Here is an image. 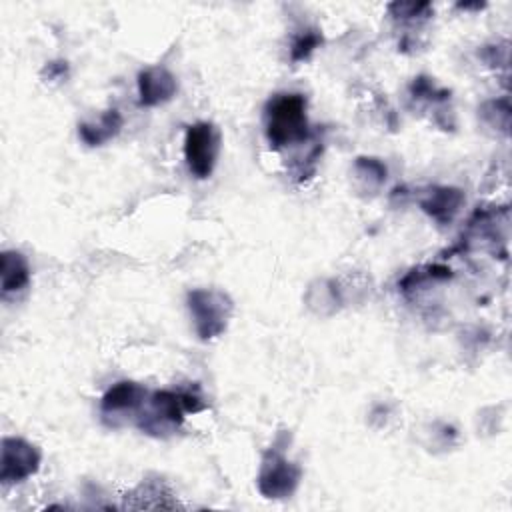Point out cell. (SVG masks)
Here are the masks:
<instances>
[{
	"mask_svg": "<svg viewBox=\"0 0 512 512\" xmlns=\"http://www.w3.org/2000/svg\"><path fill=\"white\" fill-rule=\"evenodd\" d=\"M264 130L270 146L282 150L308 138L306 98L298 92L276 94L264 108Z\"/></svg>",
	"mask_w": 512,
	"mask_h": 512,
	"instance_id": "2",
	"label": "cell"
},
{
	"mask_svg": "<svg viewBox=\"0 0 512 512\" xmlns=\"http://www.w3.org/2000/svg\"><path fill=\"white\" fill-rule=\"evenodd\" d=\"M146 396H148L146 388L138 382H132V380L116 382L114 386H110L106 390V394L100 400L102 416L106 420L108 418L114 420V418H122L126 414H136L142 408Z\"/></svg>",
	"mask_w": 512,
	"mask_h": 512,
	"instance_id": "7",
	"label": "cell"
},
{
	"mask_svg": "<svg viewBox=\"0 0 512 512\" xmlns=\"http://www.w3.org/2000/svg\"><path fill=\"white\" fill-rule=\"evenodd\" d=\"M0 452H2L0 456L2 484L24 482L32 474H36L40 468V460H42L40 450L24 438H14V436L4 438Z\"/></svg>",
	"mask_w": 512,
	"mask_h": 512,
	"instance_id": "6",
	"label": "cell"
},
{
	"mask_svg": "<svg viewBox=\"0 0 512 512\" xmlns=\"http://www.w3.org/2000/svg\"><path fill=\"white\" fill-rule=\"evenodd\" d=\"M176 78L160 66L146 68L138 74V102L140 106H158L176 94Z\"/></svg>",
	"mask_w": 512,
	"mask_h": 512,
	"instance_id": "8",
	"label": "cell"
},
{
	"mask_svg": "<svg viewBox=\"0 0 512 512\" xmlns=\"http://www.w3.org/2000/svg\"><path fill=\"white\" fill-rule=\"evenodd\" d=\"M220 150V134L210 122H196L184 134V160L188 170L204 180L212 174Z\"/></svg>",
	"mask_w": 512,
	"mask_h": 512,
	"instance_id": "4",
	"label": "cell"
},
{
	"mask_svg": "<svg viewBox=\"0 0 512 512\" xmlns=\"http://www.w3.org/2000/svg\"><path fill=\"white\" fill-rule=\"evenodd\" d=\"M122 128V114L116 108L106 110L98 122H82L78 124V134L88 146H102L110 138H114Z\"/></svg>",
	"mask_w": 512,
	"mask_h": 512,
	"instance_id": "11",
	"label": "cell"
},
{
	"mask_svg": "<svg viewBox=\"0 0 512 512\" xmlns=\"http://www.w3.org/2000/svg\"><path fill=\"white\" fill-rule=\"evenodd\" d=\"M190 316L194 320V330L202 340H212L220 336L232 316L234 304L228 294L216 288H194L186 296Z\"/></svg>",
	"mask_w": 512,
	"mask_h": 512,
	"instance_id": "3",
	"label": "cell"
},
{
	"mask_svg": "<svg viewBox=\"0 0 512 512\" xmlns=\"http://www.w3.org/2000/svg\"><path fill=\"white\" fill-rule=\"evenodd\" d=\"M320 44H322V34L318 30H306L304 34L296 36V40L290 48V60L292 62L306 60Z\"/></svg>",
	"mask_w": 512,
	"mask_h": 512,
	"instance_id": "13",
	"label": "cell"
},
{
	"mask_svg": "<svg viewBox=\"0 0 512 512\" xmlns=\"http://www.w3.org/2000/svg\"><path fill=\"white\" fill-rule=\"evenodd\" d=\"M206 402L188 390H156L146 396L138 414V428L150 436H168L184 420L186 412H200Z\"/></svg>",
	"mask_w": 512,
	"mask_h": 512,
	"instance_id": "1",
	"label": "cell"
},
{
	"mask_svg": "<svg viewBox=\"0 0 512 512\" xmlns=\"http://www.w3.org/2000/svg\"><path fill=\"white\" fill-rule=\"evenodd\" d=\"M464 202V194L458 188H446V186H436L432 188L422 200L420 208L432 216L440 224H448L454 214L460 210Z\"/></svg>",
	"mask_w": 512,
	"mask_h": 512,
	"instance_id": "9",
	"label": "cell"
},
{
	"mask_svg": "<svg viewBox=\"0 0 512 512\" xmlns=\"http://www.w3.org/2000/svg\"><path fill=\"white\" fill-rule=\"evenodd\" d=\"M450 276H452L450 268L440 266V264H434V266H426V268H418V270L408 272V276L402 280L400 288H402L404 292H408V290L420 286L422 282H426V280H430V278H434V280H446V278H450Z\"/></svg>",
	"mask_w": 512,
	"mask_h": 512,
	"instance_id": "12",
	"label": "cell"
},
{
	"mask_svg": "<svg viewBox=\"0 0 512 512\" xmlns=\"http://www.w3.org/2000/svg\"><path fill=\"white\" fill-rule=\"evenodd\" d=\"M302 478L298 464L290 462L278 448L264 454L258 472V490L266 498H288Z\"/></svg>",
	"mask_w": 512,
	"mask_h": 512,
	"instance_id": "5",
	"label": "cell"
},
{
	"mask_svg": "<svg viewBox=\"0 0 512 512\" xmlns=\"http://www.w3.org/2000/svg\"><path fill=\"white\" fill-rule=\"evenodd\" d=\"M0 280H2V296L12 292H20L30 282V268L26 258L16 250H4L0 254Z\"/></svg>",
	"mask_w": 512,
	"mask_h": 512,
	"instance_id": "10",
	"label": "cell"
}]
</instances>
